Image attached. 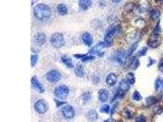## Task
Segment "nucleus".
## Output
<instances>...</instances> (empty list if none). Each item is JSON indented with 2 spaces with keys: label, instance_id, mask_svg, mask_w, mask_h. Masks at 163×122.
Listing matches in <instances>:
<instances>
[{
  "label": "nucleus",
  "instance_id": "1",
  "mask_svg": "<svg viewBox=\"0 0 163 122\" xmlns=\"http://www.w3.org/2000/svg\"><path fill=\"white\" fill-rule=\"evenodd\" d=\"M34 16L40 21H47L51 17V9L47 4L40 3L36 5L33 9Z\"/></svg>",
  "mask_w": 163,
  "mask_h": 122
},
{
  "label": "nucleus",
  "instance_id": "2",
  "mask_svg": "<svg viewBox=\"0 0 163 122\" xmlns=\"http://www.w3.org/2000/svg\"><path fill=\"white\" fill-rule=\"evenodd\" d=\"M50 43L54 48L59 49L65 45V39L64 35L60 32L54 33L50 38Z\"/></svg>",
  "mask_w": 163,
  "mask_h": 122
},
{
  "label": "nucleus",
  "instance_id": "3",
  "mask_svg": "<svg viewBox=\"0 0 163 122\" xmlns=\"http://www.w3.org/2000/svg\"><path fill=\"white\" fill-rule=\"evenodd\" d=\"M70 89L66 85H61L54 89V94L60 100H66L69 95Z\"/></svg>",
  "mask_w": 163,
  "mask_h": 122
},
{
  "label": "nucleus",
  "instance_id": "4",
  "mask_svg": "<svg viewBox=\"0 0 163 122\" xmlns=\"http://www.w3.org/2000/svg\"><path fill=\"white\" fill-rule=\"evenodd\" d=\"M118 30H119V27L117 26H115L111 27L107 31V32L105 36V39L103 41L106 48L111 47L113 44V40H112L113 37L117 32H118Z\"/></svg>",
  "mask_w": 163,
  "mask_h": 122
},
{
  "label": "nucleus",
  "instance_id": "5",
  "mask_svg": "<svg viewBox=\"0 0 163 122\" xmlns=\"http://www.w3.org/2000/svg\"><path fill=\"white\" fill-rule=\"evenodd\" d=\"M34 109L39 114H44L48 110V106L45 100L40 99L38 100L34 104Z\"/></svg>",
  "mask_w": 163,
  "mask_h": 122
},
{
  "label": "nucleus",
  "instance_id": "6",
  "mask_svg": "<svg viewBox=\"0 0 163 122\" xmlns=\"http://www.w3.org/2000/svg\"><path fill=\"white\" fill-rule=\"evenodd\" d=\"M62 78L61 73L57 70H51L46 74L47 80L51 83H56Z\"/></svg>",
  "mask_w": 163,
  "mask_h": 122
},
{
  "label": "nucleus",
  "instance_id": "7",
  "mask_svg": "<svg viewBox=\"0 0 163 122\" xmlns=\"http://www.w3.org/2000/svg\"><path fill=\"white\" fill-rule=\"evenodd\" d=\"M61 112L66 118L71 119L75 116V112L74 108L69 105H66L61 109Z\"/></svg>",
  "mask_w": 163,
  "mask_h": 122
},
{
  "label": "nucleus",
  "instance_id": "8",
  "mask_svg": "<svg viewBox=\"0 0 163 122\" xmlns=\"http://www.w3.org/2000/svg\"><path fill=\"white\" fill-rule=\"evenodd\" d=\"M31 83L32 88L35 90V91H37L40 93H42L45 92V88L43 86L36 77H33L31 78Z\"/></svg>",
  "mask_w": 163,
  "mask_h": 122
},
{
  "label": "nucleus",
  "instance_id": "9",
  "mask_svg": "<svg viewBox=\"0 0 163 122\" xmlns=\"http://www.w3.org/2000/svg\"><path fill=\"white\" fill-rule=\"evenodd\" d=\"M159 38H160V35H155L153 34H151L149 38L147 40V44L150 46V47L151 48H156L159 45Z\"/></svg>",
  "mask_w": 163,
  "mask_h": 122
},
{
  "label": "nucleus",
  "instance_id": "10",
  "mask_svg": "<svg viewBox=\"0 0 163 122\" xmlns=\"http://www.w3.org/2000/svg\"><path fill=\"white\" fill-rule=\"evenodd\" d=\"M113 59L117 63L122 64L124 62L125 59H126V53L124 51H117L113 56Z\"/></svg>",
  "mask_w": 163,
  "mask_h": 122
},
{
  "label": "nucleus",
  "instance_id": "11",
  "mask_svg": "<svg viewBox=\"0 0 163 122\" xmlns=\"http://www.w3.org/2000/svg\"><path fill=\"white\" fill-rule=\"evenodd\" d=\"M81 38H82V40L83 42V43L87 46H90L94 42V39L92 35L90 34L89 32H85L83 34L82 37H81Z\"/></svg>",
  "mask_w": 163,
  "mask_h": 122
},
{
  "label": "nucleus",
  "instance_id": "12",
  "mask_svg": "<svg viewBox=\"0 0 163 122\" xmlns=\"http://www.w3.org/2000/svg\"><path fill=\"white\" fill-rule=\"evenodd\" d=\"M117 81V77L114 73L109 74L106 78V82L108 86H113L116 84Z\"/></svg>",
  "mask_w": 163,
  "mask_h": 122
},
{
  "label": "nucleus",
  "instance_id": "13",
  "mask_svg": "<svg viewBox=\"0 0 163 122\" xmlns=\"http://www.w3.org/2000/svg\"><path fill=\"white\" fill-rule=\"evenodd\" d=\"M98 99L102 103H105L107 101L109 95H110V92L105 89L100 90L98 92Z\"/></svg>",
  "mask_w": 163,
  "mask_h": 122
},
{
  "label": "nucleus",
  "instance_id": "14",
  "mask_svg": "<svg viewBox=\"0 0 163 122\" xmlns=\"http://www.w3.org/2000/svg\"><path fill=\"white\" fill-rule=\"evenodd\" d=\"M130 84L128 83V82L126 79H122L119 84V90L123 93L125 94L126 92H127L130 89Z\"/></svg>",
  "mask_w": 163,
  "mask_h": 122
},
{
  "label": "nucleus",
  "instance_id": "15",
  "mask_svg": "<svg viewBox=\"0 0 163 122\" xmlns=\"http://www.w3.org/2000/svg\"><path fill=\"white\" fill-rule=\"evenodd\" d=\"M79 6L84 11H87L92 5V1L90 0H80L79 1Z\"/></svg>",
  "mask_w": 163,
  "mask_h": 122
},
{
  "label": "nucleus",
  "instance_id": "16",
  "mask_svg": "<svg viewBox=\"0 0 163 122\" xmlns=\"http://www.w3.org/2000/svg\"><path fill=\"white\" fill-rule=\"evenodd\" d=\"M35 40L38 45H42L46 42V35L44 33H38L35 36Z\"/></svg>",
  "mask_w": 163,
  "mask_h": 122
},
{
  "label": "nucleus",
  "instance_id": "17",
  "mask_svg": "<svg viewBox=\"0 0 163 122\" xmlns=\"http://www.w3.org/2000/svg\"><path fill=\"white\" fill-rule=\"evenodd\" d=\"M155 89L157 92L163 91V78L158 77L155 82Z\"/></svg>",
  "mask_w": 163,
  "mask_h": 122
},
{
  "label": "nucleus",
  "instance_id": "18",
  "mask_svg": "<svg viewBox=\"0 0 163 122\" xmlns=\"http://www.w3.org/2000/svg\"><path fill=\"white\" fill-rule=\"evenodd\" d=\"M87 117L90 121H95L98 118V114L95 110H90L87 112Z\"/></svg>",
  "mask_w": 163,
  "mask_h": 122
},
{
  "label": "nucleus",
  "instance_id": "19",
  "mask_svg": "<svg viewBox=\"0 0 163 122\" xmlns=\"http://www.w3.org/2000/svg\"><path fill=\"white\" fill-rule=\"evenodd\" d=\"M57 11L62 16H64L68 13V9L66 4H59L57 6Z\"/></svg>",
  "mask_w": 163,
  "mask_h": 122
},
{
  "label": "nucleus",
  "instance_id": "20",
  "mask_svg": "<svg viewBox=\"0 0 163 122\" xmlns=\"http://www.w3.org/2000/svg\"><path fill=\"white\" fill-rule=\"evenodd\" d=\"M76 76L79 78H83L85 75V70L82 65H78L75 69Z\"/></svg>",
  "mask_w": 163,
  "mask_h": 122
},
{
  "label": "nucleus",
  "instance_id": "21",
  "mask_svg": "<svg viewBox=\"0 0 163 122\" xmlns=\"http://www.w3.org/2000/svg\"><path fill=\"white\" fill-rule=\"evenodd\" d=\"M140 65V62L137 57H134L132 58L130 62V68L131 70H136Z\"/></svg>",
  "mask_w": 163,
  "mask_h": 122
},
{
  "label": "nucleus",
  "instance_id": "22",
  "mask_svg": "<svg viewBox=\"0 0 163 122\" xmlns=\"http://www.w3.org/2000/svg\"><path fill=\"white\" fill-rule=\"evenodd\" d=\"M150 15L152 20H157L158 19L161 15V12L158 9L153 8V9H151L150 12Z\"/></svg>",
  "mask_w": 163,
  "mask_h": 122
},
{
  "label": "nucleus",
  "instance_id": "23",
  "mask_svg": "<svg viewBox=\"0 0 163 122\" xmlns=\"http://www.w3.org/2000/svg\"><path fill=\"white\" fill-rule=\"evenodd\" d=\"M61 61L64 63L66 66L69 68H74V64L72 62V60L70 57L67 56H64L61 58Z\"/></svg>",
  "mask_w": 163,
  "mask_h": 122
},
{
  "label": "nucleus",
  "instance_id": "24",
  "mask_svg": "<svg viewBox=\"0 0 163 122\" xmlns=\"http://www.w3.org/2000/svg\"><path fill=\"white\" fill-rule=\"evenodd\" d=\"M138 45H139V42H136L134 43L131 46V47L128 49V50L127 51V52H126V58H129L130 56H131L132 55V54L133 53V52L137 49Z\"/></svg>",
  "mask_w": 163,
  "mask_h": 122
},
{
  "label": "nucleus",
  "instance_id": "25",
  "mask_svg": "<svg viewBox=\"0 0 163 122\" xmlns=\"http://www.w3.org/2000/svg\"><path fill=\"white\" fill-rule=\"evenodd\" d=\"M157 102L158 99L154 96H149L146 99V103L148 106H151L155 105Z\"/></svg>",
  "mask_w": 163,
  "mask_h": 122
},
{
  "label": "nucleus",
  "instance_id": "26",
  "mask_svg": "<svg viewBox=\"0 0 163 122\" xmlns=\"http://www.w3.org/2000/svg\"><path fill=\"white\" fill-rule=\"evenodd\" d=\"M126 80L130 84H134L136 82L135 75L133 72H129L126 74Z\"/></svg>",
  "mask_w": 163,
  "mask_h": 122
},
{
  "label": "nucleus",
  "instance_id": "27",
  "mask_svg": "<svg viewBox=\"0 0 163 122\" xmlns=\"http://www.w3.org/2000/svg\"><path fill=\"white\" fill-rule=\"evenodd\" d=\"M81 98H82V100L83 101V102H84L85 103H87L91 100L92 96L89 92H86L83 93L82 95H81Z\"/></svg>",
  "mask_w": 163,
  "mask_h": 122
},
{
  "label": "nucleus",
  "instance_id": "28",
  "mask_svg": "<svg viewBox=\"0 0 163 122\" xmlns=\"http://www.w3.org/2000/svg\"><path fill=\"white\" fill-rule=\"evenodd\" d=\"M142 97L141 95V93L138 90H135L133 95H132V99L135 101H140L141 100H142Z\"/></svg>",
  "mask_w": 163,
  "mask_h": 122
},
{
  "label": "nucleus",
  "instance_id": "29",
  "mask_svg": "<svg viewBox=\"0 0 163 122\" xmlns=\"http://www.w3.org/2000/svg\"><path fill=\"white\" fill-rule=\"evenodd\" d=\"M153 110L156 114L160 115L163 112V106L160 105H155L153 108Z\"/></svg>",
  "mask_w": 163,
  "mask_h": 122
},
{
  "label": "nucleus",
  "instance_id": "30",
  "mask_svg": "<svg viewBox=\"0 0 163 122\" xmlns=\"http://www.w3.org/2000/svg\"><path fill=\"white\" fill-rule=\"evenodd\" d=\"M161 32V27L160 26V22L159 21L157 24V25L155 26V28H154L152 34L157 35H160Z\"/></svg>",
  "mask_w": 163,
  "mask_h": 122
},
{
  "label": "nucleus",
  "instance_id": "31",
  "mask_svg": "<svg viewBox=\"0 0 163 122\" xmlns=\"http://www.w3.org/2000/svg\"><path fill=\"white\" fill-rule=\"evenodd\" d=\"M39 59V56L37 54H34V55H31V67H35V65L37 64L38 61Z\"/></svg>",
  "mask_w": 163,
  "mask_h": 122
},
{
  "label": "nucleus",
  "instance_id": "32",
  "mask_svg": "<svg viewBox=\"0 0 163 122\" xmlns=\"http://www.w3.org/2000/svg\"><path fill=\"white\" fill-rule=\"evenodd\" d=\"M100 112L102 113L108 114L110 112V106L108 105H104L100 108Z\"/></svg>",
  "mask_w": 163,
  "mask_h": 122
},
{
  "label": "nucleus",
  "instance_id": "33",
  "mask_svg": "<svg viewBox=\"0 0 163 122\" xmlns=\"http://www.w3.org/2000/svg\"><path fill=\"white\" fill-rule=\"evenodd\" d=\"M95 58V56H92V55H90V56H88V54H86L84 57L81 59L82 60L83 62H86V61H93L94 60Z\"/></svg>",
  "mask_w": 163,
  "mask_h": 122
},
{
  "label": "nucleus",
  "instance_id": "34",
  "mask_svg": "<svg viewBox=\"0 0 163 122\" xmlns=\"http://www.w3.org/2000/svg\"><path fill=\"white\" fill-rule=\"evenodd\" d=\"M147 47H144L138 52L137 54L138 55V56H140V57H141V56H144L146 55V53H147Z\"/></svg>",
  "mask_w": 163,
  "mask_h": 122
},
{
  "label": "nucleus",
  "instance_id": "35",
  "mask_svg": "<svg viewBox=\"0 0 163 122\" xmlns=\"http://www.w3.org/2000/svg\"><path fill=\"white\" fill-rule=\"evenodd\" d=\"M146 117L143 115H141L136 119L135 122H146Z\"/></svg>",
  "mask_w": 163,
  "mask_h": 122
},
{
  "label": "nucleus",
  "instance_id": "36",
  "mask_svg": "<svg viewBox=\"0 0 163 122\" xmlns=\"http://www.w3.org/2000/svg\"><path fill=\"white\" fill-rule=\"evenodd\" d=\"M158 69L161 72L163 73V59H161L159 62Z\"/></svg>",
  "mask_w": 163,
  "mask_h": 122
},
{
  "label": "nucleus",
  "instance_id": "37",
  "mask_svg": "<svg viewBox=\"0 0 163 122\" xmlns=\"http://www.w3.org/2000/svg\"><path fill=\"white\" fill-rule=\"evenodd\" d=\"M125 116H126V117L127 118H130L132 117L131 113L128 109H125Z\"/></svg>",
  "mask_w": 163,
  "mask_h": 122
},
{
  "label": "nucleus",
  "instance_id": "38",
  "mask_svg": "<svg viewBox=\"0 0 163 122\" xmlns=\"http://www.w3.org/2000/svg\"><path fill=\"white\" fill-rule=\"evenodd\" d=\"M54 101H55L56 103V105H57V107H59V106H61V105H64L65 104H66V102H64V101H61L60 100H57L56 99H54Z\"/></svg>",
  "mask_w": 163,
  "mask_h": 122
},
{
  "label": "nucleus",
  "instance_id": "39",
  "mask_svg": "<svg viewBox=\"0 0 163 122\" xmlns=\"http://www.w3.org/2000/svg\"><path fill=\"white\" fill-rule=\"evenodd\" d=\"M149 64L147 65V66H148V67H150L151 65H153L154 64H155L156 61H155V60H153V59L149 58Z\"/></svg>",
  "mask_w": 163,
  "mask_h": 122
}]
</instances>
